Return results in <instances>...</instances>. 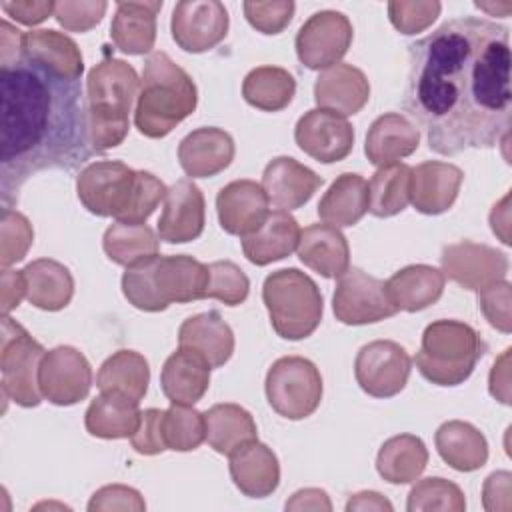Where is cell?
<instances>
[{
    "label": "cell",
    "instance_id": "cell-1",
    "mask_svg": "<svg viewBox=\"0 0 512 512\" xmlns=\"http://www.w3.org/2000/svg\"><path fill=\"white\" fill-rule=\"evenodd\" d=\"M410 70L404 110L426 130L442 156L494 148L508 140L510 32L488 18L444 22L408 46Z\"/></svg>",
    "mask_w": 512,
    "mask_h": 512
},
{
    "label": "cell",
    "instance_id": "cell-2",
    "mask_svg": "<svg viewBox=\"0 0 512 512\" xmlns=\"http://www.w3.org/2000/svg\"><path fill=\"white\" fill-rule=\"evenodd\" d=\"M0 102V196L6 210L30 176L72 172L94 148L80 78L18 52L0 60Z\"/></svg>",
    "mask_w": 512,
    "mask_h": 512
},
{
    "label": "cell",
    "instance_id": "cell-3",
    "mask_svg": "<svg viewBox=\"0 0 512 512\" xmlns=\"http://www.w3.org/2000/svg\"><path fill=\"white\" fill-rule=\"evenodd\" d=\"M198 104V90L190 74L166 52H152L144 62L136 98L134 124L146 138L168 136Z\"/></svg>",
    "mask_w": 512,
    "mask_h": 512
},
{
    "label": "cell",
    "instance_id": "cell-4",
    "mask_svg": "<svg viewBox=\"0 0 512 512\" xmlns=\"http://www.w3.org/2000/svg\"><path fill=\"white\" fill-rule=\"evenodd\" d=\"M138 90L136 70L120 58H106L88 72L86 102L90 142L96 154L120 146L128 136L130 112Z\"/></svg>",
    "mask_w": 512,
    "mask_h": 512
},
{
    "label": "cell",
    "instance_id": "cell-5",
    "mask_svg": "<svg viewBox=\"0 0 512 512\" xmlns=\"http://www.w3.org/2000/svg\"><path fill=\"white\" fill-rule=\"evenodd\" d=\"M482 354L484 342L470 324L436 320L424 328L416 368L436 386H458L470 378Z\"/></svg>",
    "mask_w": 512,
    "mask_h": 512
},
{
    "label": "cell",
    "instance_id": "cell-6",
    "mask_svg": "<svg viewBox=\"0 0 512 512\" xmlns=\"http://www.w3.org/2000/svg\"><path fill=\"white\" fill-rule=\"evenodd\" d=\"M274 332L284 340L308 338L322 320L324 300L316 282L298 268H282L266 276L262 286Z\"/></svg>",
    "mask_w": 512,
    "mask_h": 512
},
{
    "label": "cell",
    "instance_id": "cell-7",
    "mask_svg": "<svg viewBox=\"0 0 512 512\" xmlns=\"http://www.w3.org/2000/svg\"><path fill=\"white\" fill-rule=\"evenodd\" d=\"M44 354V346L36 342L24 326L14 322L10 316L2 318L0 372L4 398H10L22 408H34L42 402L38 368Z\"/></svg>",
    "mask_w": 512,
    "mask_h": 512
},
{
    "label": "cell",
    "instance_id": "cell-8",
    "mask_svg": "<svg viewBox=\"0 0 512 512\" xmlns=\"http://www.w3.org/2000/svg\"><path fill=\"white\" fill-rule=\"evenodd\" d=\"M264 390L276 414L288 420H302L320 406L322 376L308 358L282 356L268 368Z\"/></svg>",
    "mask_w": 512,
    "mask_h": 512
},
{
    "label": "cell",
    "instance_id": "cell-9",
    "mask_svg": "<svg viewBox=\"0 0 512 512\" xmlns=\"http://www.w3.org/2000/svg\"><path fill=\"white\" fill-rule=\"evenodd\" d=\"M136 188V170L118 160H98L80 170L76 194L82 206L102 218L122 220Z\"/></svg>",
    "mask_w": 512,
    "mask_h": 512
},
{
    "label": "cell",
    "instance_id": "cell-10",
    "mask_svg": "<svg viewBox=\"0 0 512 512\" xmlns=\"http://www.w3.org/2000/svg\"><path fill=\"white\" fill-rule=\"evenodd\" d=\"M332 310L336 320L348 326L380 322L398 312L386 294V282L360 268H348L338 278Z\"/></svg>",
    "mask_w": 512,
    "mask_h": 512
},
{
    "label": "cell",
    "instance_id": "cell-11",
    "mask_svg": "<svg viewBox=\"0 0 512 512\" xmlns=\"http://www.w3.org/2000/svg\"><path fill=\"white\" fill-rule=\"evenodd\" d=\"M354 28L342 12L320 10L312 14L296 34L298 60L310 70H326L346 56Z\"/></svg>",
    "mask_w": 512,
    "mask_h": 512
},
{
    "label": "cell",
    "instance_id": "cell-12",
    "mask_svg": "<svg viewBox=\"0 0 512 512\" xmlns=\"http://www.w3.org/2000/svg\"><path fill=\"white\" fill-rule=\"evenodd\" d=\"M412 358L394 340H374L364 344L354 360L358 386L374 398L400 394L410 378Z\"/></svg>",
    "mask_w": 512,
    "mask_h": 512
},
{
    "label": "cell",
    "instance_id": "cell-13",
    "mask_svg": "<svg viewBox=\"0 0 512 512\" xmlns=\"http://www.w3.org/2000/svg\"><path fill=\"white\" fill-rule=\"evenodd\" d=\"M38 388L42 398L56 406L78 404L92 388L90 362L74 346H56L40 360Z\"/></svg>",
    "mask_w": 512,
    "mask_h": 512
},
{
    "label": "cell",
    "instance_id": "cell-14",
    "mask_svg": "<svg viewBox=\"0 0 512 512\" xmlns=\"http://www.w3.org/2000/svg\"><path fill=\"white\" fill-rule=\"evenodd\" d=\"M228 12L218 0H184L172 10V38L192 54L212 50L228 34Z\"/></svg>",
    "mask_w": 512,
    "mask_h": 512
},
{
    "label": "cell",
    "instance_id": "cell-15",
    "mask_svg": "<svg viewBox=\"0 0 512 512\" xmlns=\"http://www.w3.org/2000/svg\"><path fill=\"white\" fill-rule=\"evenodd\" d=\"M294 140L310 158L322 164H332L344 160L352 152L354 128L344 116L332 110L314 108L296 122Z\"/></svg>",
    "mask_w": 512,
    "mask_h": 512
},
{
    "label": "cell",
    "instance_id": "cell-16",
    "mask_svg": "<svg viewBox=\"0 0 512 512\" xmlns=\"http://www.w3.org/2000/svg\"><path fill=\"white\" fill-rule=\"evenodd\" d=\"M440 262L444 268L442 274L466 290H480L492 282L504 280L508 272V258L504 252L470 240L446 246Z\"/></svg>",
    "mask_w": 512,
    "mask_h": 512
},
{
    "label": "cell",
    "instance_id": "cell-17",
    "mask_svg": "<svg viewBox=\"0 0 512 512\" xmlns=\"http://www.w3.org/2000/svg\"><path fill=\"white\" fill-rule=\"evenodd\" d=\"M204 224L206 204L200 188L190 178L172 184L158 220V238L168 244L192 242L202 234Z\"/></svg>",
    "mask_w": 512,
    "mask_h": 512
},
{
    "label": "cell",
    "instance_id": "cell-18",
    "mask_svg": "<svg viewBox=\"0 0 512 512\" xmlns=\"http://www.w3.org/2000/svg\"><path fill=\"white\" fill-rule=\"evenodd\" d=\"M268 196L262 184L254 180H234L220 188L216 196L218 222L224 232L232 236H248L256 232L268 212Z\"/></svg>",
    "mask_w": 512,
    "mask_h": 512
},
{
    "label": "cell",
    "instance_id": "cell-19",
    "mask_svg": "<svg viewBox=\"0 0 512 512\" xmlns=\"http://www.w3.org/2000/svg\"><path fill=\"white\" fill-rule=\"evenodd\" d=\"M234 152V140L226 130L202 126L180 140L178 162L186 176L210 178L232 164Z\"/></svg>",
    "mask_w": 512,
    "mask_h": 512
},
{
    "label": "cell",
    "instance_id": "cell-20",
    "mask_svg": "<svg viewBox=\"0 0 512 512\" xmlns=\"http://www.w3.org/2000/svg\"><path fill=\"white\" fill-rule=\"evenodd\" d=\"M322 178L290 156L272 158L262 172V188L278 210L302 208L322 186Z\"/></svg>",
    "mask_w": 512,
    "mask_h": 512
},
{
    "label": "cell",
    "instance_id": "cell-21",
    "mask_svg": "<svg viewBox=\"0 0 512 512\" xmlns=\"http://www.w3.org/2000/svg\"><path fill=\"white\" fill-rule=\"evenodd\" d=\"M464 172L450 164L428 160L412 168L410 180V202L412 206L428 216L442 214L452 208L458 198Z\"/></svg>",
    "mask_w": 512,
    "mask_h": 512
},
{
    "label": "cell",
    "instance_id": "cell-22",
    "mask_svg": "<svg viewBox=\"0 0 512 512\" xmlns=\"http://www.w3.org/2000/svg\"><path fill=\"white\" fill-rule=\"evenodd\" d=\"M210 272L208 264L186 256V254H172V256H158L154 268V286L160 300L170 304H186L194 300L206 298Z\"/></svg>",
    "mask_w": 512,
    "mask_h": 512
},
{
    "label": "cell",
    "instance_id": "cell-23",
    "mask_svg": "<svg viewBox=\"0 0 512 512\" xmlns=\"http://www.w3.org/2000/svg\"><path fill=\"white\" fill-rule=\"evenodd\" d=\"M230 476L234 486L250 498H266L280 484V464L272 448L250 440L230 456Z\"/></svg>",
    "mask_w": 512,
    "mask_h": 512
},
{
    "label": "cell",
    "instance_id": "cell-24",
    "mask_svg": "<svg viewBox=\"0 0 512 512\" xmlns=\"http://www.w3.org/2000/svg\"><path fill=\"white\" fill-rule=\"evenodd\" d=\"M370 98L366 74L352 64H336L326 68L314 84V100L318 108L332 110L340 116L360 112Z\"/></svg>",
    "mask_w": 512,
    "mask_h": 512
},
{
    "label": "cell",
    "instance_id": "cell-25",
    "mask_svg": "<svg viewBox=\"0 0 512 512\" xmlns=\"http://www.w3.org/2000/svg\"><path fill=\"white\" fill-rule=\"evenodd\" d=\"M420 128L400 112H386L378 116L366 134L364 152L370 164L386 166L418 150Z\"/></svg>",
    "mask_w": 512,
    "mask_h": 512
},
{
    "label": "cell",
    "instance_id": "cell-26",
    "mask_svg": "<svg viewBox=\"0 0 512 512\" xmlns=\"http://www.w3.org/2000/svg\"><path fill=\"white\" fill-rule=\"evenodd\" d=\"M160 386L172 404L194 406L210 386V364L198 352L180 346L166 358Z\"/></svg>",
    "mask_w": 512,
    "mask_h": 512
},
{
    "label": "cell",
    "instance_id": "cell-27",
    "mask_svg": "<svg viewBox=\"0 0 512 512\" xmlns=\"http://www.w3.org/2000/svg\"><path fill=\"white\" fill-rule=\"evenodd\" d=\"M298 258L324 278H340L350 266L346 236L330 224H312L300 232Z\"/></svg>",
    "mask_w": 512,
    "mask_h": 512
},
{
    "label": "cell",
    "instance_id": "cell-28",
    "mask_svg": "<svg viewBox=\"0 0 512 512\" xmlns=\"http://www.w3.org/2000/svg\"><path fill=\"white\" fill-rule=\"evenodd\" d=\"M162 2H118L110 24L114 46L132 56L148 54L156 42V16Z\"/></svg>",
    "mask_w": 512,
    "mask_h": 512
},
{
    "label": "cell",
    "instance_id": "cell-29",
    "mask_svg": "<svg viewBox=\"0 0 512 512\" xmlns=\"http://www.w3.org/2000/svg\"><path fill=\"white\" fill-rule=\"evenodd\" d=\"M300 232L302 230L290 212L274 210L256 232L242 238V252L256 266L284 260L298 248Z\"/></svg>",
    "mask_w": 512,
    "mask_h": 512
},
{
    "label": "cell",
    "instance_id": "cell-30",
    "mask_svg": "<svg viewBox=\"0 0 512 512\" xmlns=\"http://www.w3.org/2000/svg\"><path fill=\"white\" fill-rule=\"evenodd\" d=\"M178 344L198 352L210 368L224 366L234 352V332L220 312L210 310L190 316L178 330Z\"/></svg>",
    "mask_w": 512,
    "mask_h": 512
},
{
    "label": "cell",
    "instance_id": "cell-31",
    "mask_svg": "<svg viewBox=\"0 0 512 512\" xmlns=\"http://www.w3.org/2000/svg\"><path fill=\"white\" fill-rule=\"evenodd\" d=\"M444 274L428 264H410L386 280V294L396 310L418 312L440 300Z\"/></svg>",
    "mask_w": 512,
    "mask_h": 512
},
{
    "label": "cell",
    "instance_id": "cell-32",
    "mask_svg": "<svg viewBox=\"0 0 512 512\" xmlns=\"http://www.w3.org/2000/svg\"><path fill=\"white\" fill-rule=\"evenodd\" d=\"M434 444L440 458L458 472L480 470L488 460V442L470 422L448 420L440 424Z\"/></svg>",
    "mask_w": 512,
    "mask_h": 512
},
{
    "label": "cell",
    "instance_id": "cell-33",
    "mask_svg": "<svg viewBox=\"0 0 512 512\" xmlns=\"http://www.w3.org/2000/svg\"><path fill=\"white\" fill-rule=\"evenodd\" d=\"M368 182L354 172L340 174L318 202V216L324 224L342 228L354 226L368 212Z\"/></svg>",
    "mask_w": 512,
    "mask_h": 512
},
{
    "label": "cell",
    "instance_id": "cell-34",
    "mask_svg": "<svg viewBox=\"0 0 512 512\" xmlns=\"http://www.w3.org/2000/svg\"><path fill=\"white\" fill-rule=\"evenodd\" d=\"M22 272L26 278V298L32 306L56 312L70 304L74 296V278L64 264L52 258H38Z\"/></svg>",
    "mask_w": 512,
    "mask_h": 512
},
{
    "label": "cell",
    "instance_id": "cell-35",
    "mask_svg": "<svg viewBox=\"0 0 512 512\" xmlns=\"http://www.w3.org/2000/svg\"><path fill=\"white\" fill-rule=\"evenodd\" d=\"M142 412L138 408V402L112 394V392H100L84 414V426L88 434L104 440H120L130 438L140 424Z\"/></svg>",
    "mask_w": 512,
    "mask_h": 512
},
{
    "label": "cell",
    "instance_id": "cell-36",
    "mask_svg": "<svg viewBox=\"0 0 512 512\" xmlns=\"http://www.w3.org/2000/svg\"><path fill=\"white\" fill-rule=\"evenodd\" d=\"M150 366L148 360L134 350H118L106 358L96 374V386L100 392H112L126 396L140 404L148 390Z\"/></svg>",
    "mask_w": 512,
    "mask_h": 512
},
{
    "label": "cell",
    "instance_id": "cell-37",
    "mask_svg": "<svg viewBox=\"0 0 512 512\" xmlns=\"http://www.w3.org/2000/svg\"><path fill=\"white\" fill-rule=\"evenodd\" d=\"M206 442L218 454L230 456L242 444L256 440L258 430L252 414L232 402L214 404L204 412Z\"/></svg>",
    "mask_w": 512,
    "mask_h": 512
},
{
    "label": "cell",
    "instance_id": "cell-38",
    "mask_svg": "<svg viewBox=\"0 0 512 512\" xmlns=\"http://www.w3.org/2000/svg\"><path fill=\"white\" fill-rule=\"evenodd\" d=\"M426 464V444L414 434H398L388 438L376 456V470L390 484H410L418 480Z\"/></svg>",
    "mask_w": 512,
    "mask_h": 512
},
{
    "label": "cell",
    "instance_id": "cell-39",
    "mask_svg": "<svg viewBox=\"0 0 512 512\" xmlns=\"http://www.w3.org/2000/svg\"><path fill=\"white\" fill-rule=\"evenodd\" d=\"M20 52L36 62L56 68L72 78H82L84 62L76 42L56 30H30L22 32Z\"/></svg>",
    "mask_w": 512,
    "mask_h": 512
},
{
    "label": "cell",
    "instance_id": "cell-40",
    "mask_svg": "<svg viewBox=\"0 0 512 512\" xmlns=\"http://www.w3.org/2000/svg\"><path fill=\"white\" fill-rule=\"evenodd\" d=\"M296 94L294 76L280 66H258L242 82L244 100L264 112L284 110Z\"/></svg>",
    "mask_w": 512,
    "mask_h": 512
},
{
    "label": "cell",
    "instance_id": "cell-41",
    "mask_svg": "<svg viewBox=\"0 0 512 512\" xmlns=\"http://www.w3.org/2000/svg\"><path fill=\"white\" fill-rule=\"evenodd\" d=\"M160 238L146 224L114 222L106 228L102 238V248L106 256L120 266H132L146 258L158 256Z\"/></svg>",
    "mask_w": 512,
    "mask_h": 512
},
{
    "label": "cell",
    "instance_id": "cell-42",
    "mask_svg": "<svg viewBox=\"0 0 512 512\" xmlns=\"http://www.w3.org/2000/svg\"><path fill=\"white\" fill-rule=\"evenodd\" d=\"M412 168L402 162L380 166L368 182L370 206L376 218H390L400 214L410 202Z\"/></svg>",
    "mask_w": 512,
    "mask_h": 512
},
{
    "label": "cell",
    "instance_id": "cell-43",
    "mask_svg": "<svg viewBox=\"0 0 512 512\" xmlns=\"http://www.w3.org/2000/svg\"><path fill=\"white\" fill-rule=\"evenodd\" d=\"M162 428L166 448L174 452L196 450L206 440L204 414L192 406L172 404L168 410H164Z\"/></svg>",
    "mask_w": 512,
    "mask_h": 512
},
{
    "label": "cell",
    "instance_id": "cell-44",
    "mask_svg": "<svg viewBox=\"0 0 512 512\" xmlns=\"http://www.w3.org/2000/svg\"><path fill=\"white\" fill-rule=\"evenodd\" d=\"M406 508L410 512H424V510H448V512H462L466 508L464 492L458 484L430 476L416 482L408 494Z\"/></svg>",
    "mask_w": 512,
    "mask_h": 512
},
{
    "label": "cell",
    "instance_id": "cell-45",
    "mask_svg": "<svg viewBox=\"0 0 512 512\" xmlns=\"http://www.w3.org/2000/svg\"><path fill=\"white\" fill-rule=\"evenodd\" d=\"M160 256V254H158ZM158 256L146 258L132 266H126L122 274V294L124 298L138 310L144 312H160L168 306L160 300L156 286H154V268Z\"/></svg>",
    "mask_w": 512,
    "mask_h": 512
},
{
    "label": "cell",
    "instance_id": "cell-46",
    "mask_svg": "<svg viewBox=\"0 0 512 512\" xmlns=\"http://www.w3.org/2000/svg\"><path fill=\"white\" fill-rule=\"evenodd\" d=\"M210 280L206 298H216L226 306H238L248 298L250 280L244 270L230 260H216L208 264Z\"/></svg>",
    "mask_w": 512,
    "mask_h": 512
},
{
    "label": "cell",
    "instance_id": "cell-47",
    "mask_svg": "<svg viewBox=\"0 0 512 512\" xmlns=\"http://www.w3.org/2000/svg\"><path fill=\"white\" fill-rule=\"evenodd\" d=\"M442 4L436 0H394L388 2V18L402 34H418L426 30L440 14Z\"/></svg>",
    "mask_w": 512,
    "mask_h": 512
},
{
    "label": "cell",
    "instance_id": "cell-48",
    "mask_svg": "<svg viewBox=\"0 0 512 512\" xmlns=\"http://www.w3.org/2000/svg\"><path fill=\"white\" fill-rule=\"evenodd\" d=\"M34 232L28 218L12 208L2 210V248H0V264L8 268L14 262H20L28 248L32 246Z\"/></svg>",
    "mask_w": 512,
    "mask_h": 512
},
{
    "label": "cell",
    "instance_id": "cell-49",
    "mask_svg": "<svg viewBox=\"0 0 512 512\" xmlns=\"http://www.w3.org/2000/svg\"><path fill=\"white\" fill-rule=\"evenodd\" d=\"M168 188L160 178H156L152 172L136 170V188L130 200V206L122 220L118 222H130V224H146L150 214L156 210L160 200L166 198Z\"/></svg>",
    "mask_w": 512,
    "mask_h": 512
},
{
    "label": "cell",
    "instance_id": "cell-50",
    "mask_svg": "<svg viewBox=\"0 0 512 512\" xmlns=\"http://www.w3.org/2000/svg\"><path fill=\"white\" fill-rule=\"evenodd\" d=\"M108 4L104 0L54 2V18L68 32H88L104 18Z\"/></svg>",
    "mask_w": 512,
    "mask_h": 512
},
{
    "label": "cell",
    "instance_id": "cell-51",
    "mask_svg": "<svg viewBox=\"0 0 512 512\" xmlns=\"http://www.w3.org/2000/svg\"><path fill=\"white\" fill-rule=\"evenodd\" d=\"M244 16L252 28L262 34H280L294 16L292 0H272V2H244Z\"/></svg>",
    "mask_w": 512,
    "mask_h": 512
},
{
    "label": "cell",
    "instance_id": "cell-52",
    "mask_svg": "<svg viewBox=\"0 0 512 512\" xmlns=\"http://www.w3.org/2000/svg\"><path fill=\"white\" fill-rule=\"evenodd\" d=\"M510 302H512V290L506 280L492 282L478 290V306L490 326L496 330L508 334L512 328V316H510Z\"/></svg>",
    "mask_w": 512,
    "mask_h": 512
},
{
    "label": "cell",
    "instance_id": "cell-53",
    "mask_svg": "<svg viewBox=\"0 0 512 512\" xmlns=\"http://www.w3.org/2000/svg\"><path fill=\"white\" fill-rule=\"evenodd\" d=\"M164 410L158 408H146L142 412L138 430L130 436L132 448L144 456H154V454H162L166 448V440H164Z\"/></svg>",
    "mask_w": 512,
    "mask_h": 512
},
{
    "label": "cell",
    "instance_id": "cell-54",
    "mask_svg": "<svg viewBox=\"0 0 512 512\" xmlns=\"http://www.w3.org/2000/svg\"><path fill=\"white\" fill-rule=\"evenodd\" d=\"M146 508L144 498L140 496L138 490L122 484H108L96 490L88 502L90 512H100V510H134L142 512Z\"/></svg>",
    "mask_w": 512,
    "mask_h": 512
},
{
    "label": "cell",
    "instance_id": "cell-55",
    "mask_svg": "<svg viewBox=\"0 0 512 512\" xmlns=\"http://www.w3.org/2000/svg\"><path fill=\"white\" fill-rule=\"evenodd\" d=\"M0 6L8 16H12L16 22L26 26L40 24L48 16H54V2L24 0V2H2Z\"/></svg>",
    "mask_w": 512,
    "mask_h": 512
},
{
    "label": "cell",
    "instance_id": "cell-56",
    "mask_svg": "<svg viewBox=\"0 0 512 512\" xmlns=\"http://www.w3.org/2000/svg\"><path fill=\"white\" fill-rule=\"evenodd\" d=\"M0 294H2V314L8 316L10 310H14L20 300L26 296V278L22 270H2L0 278Z\"/></svg>",
    "mask_w": 512,
    "mask_h": 512
},
{
    "label": "cell",
    "instance_id": "cell-57",
    "mask_svg": "<svg viewBox=\"0 0 512 512\" xmlns=\"http://www.w3.org/2000/svg\"><path fill=\"white\" fill-rule=\"evenodd\" d=\"M286 510H332L328 494L320 488H304L292 494Z\"/></svg>",
    "mask_w": 512,
    "mask_h": 512
},
{
    "label": "cell",
    "instance_id": "cell-58",
    "mask_svg": "<svg viewBox=\"0 0 512 512\" xmlns=\"http://www.w3.org/2000/svg\"><path fill=\"white\" fill-rule=\"evenodd\" d=\"M508 358H510V348L504 350V354L494 362L492 370H490V394L500 400L502 404H508L510 400V378H508Z\"/></svg>",
    "mask_w": 512,
    "mask_h": 512
},
{
    "label": "cell",
    "instance_id": "cell-59",
    "mask_svg": "<svg viewBox=\"0 0 512 512\" xmlns=\"http://www.w3.org/2000/svg\"><path fill=\"white\" fill-rule=\"evenodd\" d=\"M510 472H494L486 478L484 482V508L490 510L494 498H504L506 502H510Z\"/></svg>",
    "mask_w": 512,
    "mask_h": 512
},
{
    "label": "cell",
    "instance_id": "cell-60",
    "mask_svg": "<svg viewBox=\"0 0 512 512\" xmlns=\"http://www.w3.org/2000/svg\"><path fill=\"white\" fill-rule=\"evenodd\" d=\"M346 510H392L390 500H386L380 492H372V490H364V492H356L350 496Z\"/></svg>",
    "mask_w": 512,
    "mask_h": 512
}]
</instances>
